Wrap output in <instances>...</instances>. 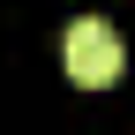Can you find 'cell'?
<instances>
[{
    "label": "cell",
    "mask_w": 135,
    "mask_h": 135,
    "mask_svg": "<svg viewBox=\"0 0 135 135\" xmlns=\"http://www.w3.org/2000/svg\"><path fill=\"white\" fill-rule=\"evenodd\" d=\"M120 60H128V53H120V30H113V23H98V15H83V23L60 38V68L83 83V90L120 83Z\"/></svg>",
    "instance_id": "cell-1"
}]
</instances>
